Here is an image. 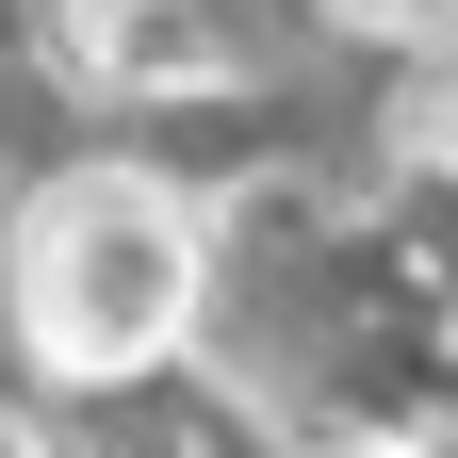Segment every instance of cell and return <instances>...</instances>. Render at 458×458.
Listing matches in <instances>:
<instances>
[{"mask_svg": "<svg viewBox=\"0 0 458 458\" xmlns=\"http://www.w3.org/2000/svg\"><path fill=\"white\" fill-rule=\"evenodd\" d=\"M0 327L66 393L148 377L197 327V213L164 181H131V164H66V181L17 197V229H0Z\"/></svg>", "mask_w": 458, "mask_h": 458, "instance_id": "1", "label": "cell"}, {"mask_svg": "<svg viewBox=\"0 0 458 458\" xmlns=\"http://www.w3.org/2000/svg\"><path fill=\"white\" fill-rule=\"evenodd\" d=\"M393 148L458 181V33H426V49H410V82H393Z\"/></svg>", "mask_w": 458, "mask_h": 458, "instance_id": "2", "label": "cell"}, {"mask_svg": "<svg viewBox=\"0 0 458 458\" xmlns=\"http://www.w3.org/2000/svg\"><path fill=\"white\" fill-rule=\"evenodd\" d=\"M360 17H393V33H458V0H360Z\"/></svg>", "mask_w": 458, "mask_h": 458, "instance_id": "3", "label": "cell"}, {"mask_svg": "<svg viewBox=\"0 0 458 458\" xmlns=\"http://www.w3.org/2000/svg\"><path fill=\"white\" fill-rule=\"evenodd\" d=\"M0 442H17V426H0Z\"/></svg>", "mask_w": 458, "mask_h": 458, "instance_id": "4", "label": "cell"}]
</instances>
